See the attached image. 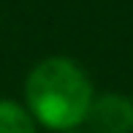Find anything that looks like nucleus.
I'll list each match as a JSON object with an SVG mask.
<instances>
[{"label": "nucleus", "mask_w": 133, "mask_h": 133, "mask_svg": "<svg viewBox=\"0 0 133 133\" xmlns=\"http://www.w3.org/2000/svg\"><path fill=\"white\" fill-rule=\"evenodd\" d=\"M92 84L71 57H46L27 74L25 103L35 122L65 133L87 122L92 106Z\"/></svg>", "instance_id": "obj_1"}, {"label": "nucleus", "mask_w": 133, "mask_h": 133, "mask_svg": "<svg viewBox=\"0 0 133 133\" xmlns=\"http://www.w3.org/2000/svg\"><path fill=\"white\" fill-rule=\"evenodd\" d=\"M92 133H133V101L119 92H103L87 114Z\"/></svg>", "instance_id": "obj_2"}, {"label": "nucleus", "mask_w": 133, "mask_h": 133, "mask_svg": "<svg viewBox=\"0 0 133 133\" xmlns=\"http://www.w3.org/2000/svg\"><path fill=\"white\" fill-rule=\"evenodd\" d=\"M65 133H76V130H65Z\"/></svg>", "instance_id": "obj_4"}, {"label": "nucleus", "mask_w": 133, "mask_h": 133, "mask_svg": "<svg viewBox=\"0 0 133 133\" xmlns=\"http://www.w3.org/2000/svg\"><path fill=\"white\" fill-rule=\"evenodd\" d=\"M0 133H35L33 114L16 101H0Z\"/></svg>", "instance_id": "obj_3"}]
</instances>
